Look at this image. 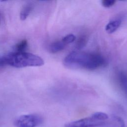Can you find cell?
<instances>
[{
    "label": "cell",
    "instance_id": "6da1fadb",
    "mask_svg": "<svg viewBox=\"0 0 127 127\" xmlns=\"http://www.w3.org/2000/svg\"><path fill=\"white\" fill-rule=\"evenodd\" d=\"M104 57L99 54L73 51L68 54L64 60L66 67L94 70L105 64Z\"/></svg>",
    "mask_w": 127,
    "mask_h": 127
},
{
    "label": "cell",
    "instance_id": "7a4b0ae2",
    "mask_svg": "<svg viewBox=\"0 0 127 127\" xmlns=\"http://www.w3.org/2000/svg\"><path fill=\"white\" fill-rule=\"evenodd\" d=\"M4 64L20 68L27 66H40L44 64L40 57L28 52H14L2 57Z\"/></svg>",
    "mask_w": 127,
    "mask_h": 127
},
{
    "label": "cell",
    "instance_id": "3957f363",
    "mask_svg": "<svg viewBox=\"0 0 127 127\" xmlns=\"http://www.w3.org/2000/svg\"><path fill=\"white\" fill-rule=\"evenodd\" d=\"M43 122L41 117L36 114H28L20 116L17 118L14 125L16 127H36Z\"/></svg>",
    "mask_w": 127,
    "mask_h": 127
},
{
    "label": "cell",
    "instance_id": "277c9868",
    "mask_svg": "<svg viewBox=\"0 0 127 127\" xmlns=\"http://www.w3.org/2000/svg\"><path fill=\"white\" fill-rule=\"evenodd\" d=\"M105 124L104 121L97 120L92 116L69 123L65 127H98Z\"/></svg>",
    "mask_w": 127,
    "mask_h": 127
},
{
    "label": "cell",
    "instance_id": "5b68a950",
    "mask_svg": "<svg viewBox=\"0 0 127 127\" xmlns=\"http://www.w3.org/2000/svg\"><path fill=\"white\" fill-rule=\"evenodd\" d=\"M118 80L122 89L127 96V74L122 71L118 73Z\"/></svg>",
    "mask_w": 127,
    "mask_h": 127
},
{
    "label": "cell",
    "instance_id": "8992f818",
    "mask_svg": "<svg viewBox=\"0 0 127 127\" xmlns=\"http://www.w3.org/2000/svg\"><path fill=\"white\" fill-rule=\"evenodd\" d=\"M121 24V21L120 19L111 21L106 25L105 27V30L109 34L113 33L120 26Z\"/></svg>",
    "mask_w": 127,
    "mask_h": 127
},
{
    "label": "cell",
    "instance_id": "52a82bcc",
    "mask_svg": "<svg viewBox=\"0 0 127 127\" xmlns=\"http://www.w3.org/2000/svg\"><path fill=\"white\" fill-rule=\"evenodd\" d=\"M65 44L61 40L52 43L49 46V51L52 53H56L63 50L65 47Z\"/></svg>",
    "mask_w": 127,
    "mask_h": 127
},
{
    "label": "cell",
    "instance_id": "ba28073f",
    "mask_svg": "<svg viewBox=\"0 0 127 127\" xmlns=\"http://www.w3.org/2000/svg\"><path fill=\"white\" fill-rule=\"evenodd\" d=\"M32 9V5L31 4H26L22 8L20 13V18L22 20H25L29 16Z\"/></svg>",
    "mask_w": 127,
    "mask_h": 127
},
{
    "label": "cell",
    "instance_id": "9c48e42d",
    "mask_svg": "<svg viewBox=\"0 0 127 127\" xmlns=\"http://www.w3.org/2000/svg\"><path fill=\"white\" fill-rule=\"evenodd\" d=\"M28 47L27 41L25 39L22 40L18 43L15 46V50L16 52H24Z\"/></svg>",
    "mask_w": 127,
    "mask_h": 127
},
{
    "label": "cell",
    "instance_id": "30bf717a",
    "mask_svg": "<svg viewBox=\"0 0 127 127\" xmlns=\"http://www.w3.org/2000/svg\"><path fill=\"white\" fill-rule=\"evenodd\" d=\"M92 117L95 119L100 121H103L108 119V116L107 114L100 112H98L94 113L93 114H92Z\"/></svg>",
    "mask_w": 127,
    "mask_h": 127
},
{
    "label": "cell",
    "instance_id": "8fae6325",
    "mask_svg": "<svg viewBox=\"0 0 127 127\" xmlns=\"http://www.w3.org/2000/svg\"><path fill=\"white\" fill-rule=\"evenodd\" d=\"M87 39L86 36H82L80 37L76 43V48L78 50H80L83 48L87 43Z\"/></svg>",
    "mask_w": 127,
    "mask_h": 127
},
{
    "label": "cell",
    "instance_id": "7c38bea8",
    "mask_svg": "<svg viewBox=\"0 0 127 127\" xmlns=\"http://www.w3.org/2000/svg\"><path fill=\"white\" fill-rule=\"evenodd\" d=\"M76 39V37L72 34H69L65 36L62 40V41L65 44H68L73 42Z\"/></svg>",
    "mask_w": 127,
    "mask_h": 127
},
{
    "label": "cell",
    "instance_id": "4fadbf2b",
    "mask_svg": "<svg viewBox=\"0 0 127 127\" xmlns=\"http://www.w3.org/2000/svg\"><path fill=\"white\" fill-rule=\"evenodd\" d=\"M116 1L115 0H103L101 1L102 5L104 7H110L116 3Z\"/></svg>",
    "mask_w": 127,
    "mask_h": 127
},
{
    "label": "cell",
    "instance_id": "5bb4252c",
    "mask_svg": "<svg viewBox=\"0 0 127 127\" xmlns=\"http://www.w3.org/2000/svg\"><path fill=\"white\" fill-rule=\"evenodd\" d=\"M112 118L114 120L118 123L119 127H125V123L122 118L118 116L113 115L112 116Z\"/></svg>",
    "mask_w": 127,
    "mask_h": 127
},
{
    "label": "cell",
    "instance_id": "9a60e30c",
    "mask_svg": "<svg viewBox=\"0 0 127 127\" xmlns=\"http://www.w3.org/2000/svg\"><path fill=\"white\" fill-rule=\"evenodd\" d=\"M3 65H4L3 58L2 57V58H0V66H2Z\"/></svg>",
    "mask_w": 127,
    "mask_h": 127
}]
</instances>
